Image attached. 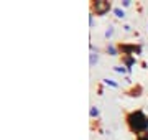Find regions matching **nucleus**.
Returning a JSON list of instances; mask_svg holds the SVG:
<instances>
[{
    "mask_svg": "<svg viewBox=\"0 0 148 140\" xmlns=\"http://www.w3.org/2000/svg\"><path fill=\"white\" fill-rule=\"evenodd\" d=\"M128 125L133 132H143L148 129V119L145 117V114L137 110L128 115Z\"/></svg>",
    "mask_w": 148,
    "mask_h": 140,
    "instance_id": "nucleus-1",
    "label": "nucleus"
},
{
    "mask_svg": "<svg viewBox=\"0 0 148 140\" xmlns=\"http://www.w3.org/2000/svg\"><path fill=\"white\" fill-rule=\"evenodd\" d=\"M94 8H95V13H106L109 10V3L107 2H95Z\"/></svg>",
    "mask_w": 148,
    "mask_h": 140,
    "instance_id": "nucleus-2",
    "label": "nucleus"
},
{
    "mask_svg": "<svg viewBox=\"0 0 148 140\" xmlns=\"http://www.w3.org/2000/svg\"><path fill=\"white\" fill-rule=\"evenodd\" d=\"M138 140H148V134H143V135H140V137H138Z\"/></svg>",
    "mask_w": 148,
    "mask_h": 140,
    "instance_id": "nucleus-3",
    "label": "nucleus"
},
{
    "mask_svg": "<svg viewBox=\"0 0 148 140\" xmlns=\"http://www.w3.org/2000/svg\"><path fill=\"white\" fill-rule=\"evenodd\" d=\"M115 13H117L119 16H123V12H122V10H115Z\"/></svg>",
    "mask_w": 148,
    "mask_h": 140,
    "instance_id": "nucleus-4",
    "label": "nucleus"
}]
</instances>
